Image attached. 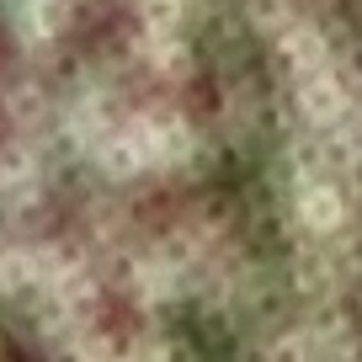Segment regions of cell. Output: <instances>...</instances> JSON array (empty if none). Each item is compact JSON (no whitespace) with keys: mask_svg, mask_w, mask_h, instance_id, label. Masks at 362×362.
Listing matches in <instances>:
<instances>
[{"mask_svg":"<svg viewBox=\"0 0 362 362\" xmlns=\"http://www.w3.org/2000/svg\"><path fill=\"white\" fill-rule=\"evenodd\" d=\"M256 134L235 0H0V362H224Z\"/></svg>","mask_w":362,"mask_h":362,"instance_id":"cell-1","label":"cell"}]
</instances>
